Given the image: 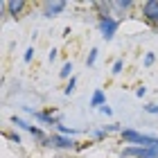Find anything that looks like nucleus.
Here are the masks:
<instances>
[{"label":"nucleus","instance_id":"1","mask_svg":"<svg viewBox=\"0 0 158 158\" xmlns=\"http://www.w3.org/2000/svg\"><path fill=\"white\" fill-rule=\"evenodd\" d=\"M122 140L124 142H133V145H138V147H156L158 149V138L138 133V131H133V129H124V131H122Z\"/></svg>","mask_w":158,"mask_h":158},{"label":"nucleus","instance_id":"2","mask_svg":"<svg viewBox=\"0 0 158 158\" xmlns=\"http://www.w3.org/2000/svg\"><path fill=\"white\" fill-rule=\"evenodd\" d=\"M118 27H120V20H115V18H111V16L99 18V32H102L104 41H111L113 36H115Z\"/></svg>","mask_w":158,"mask_h":158},{"label":"nucleus","instance_id":"3","mask_svg":"<svg viewBox=\"0 0 158 158\" xmlns=\"http://www.w3.org/2000/svg\"><path fill=\"white\" fill-rule=\"evenodd\" d=\"M122 156H133V158H158V149L156 147H127Z\"/></svg>","mask_w":158,"mask_h":158},{"label":"nucleus","instance_id":"4","mask_svg":"<svg viewBox=\"0 0 158 158\" xmlns=\"http://www.w3.org/2000/svg\"><path fill=\"white\" fill-rule=\"evenodd\" d=\"M142 16H145V20L152 27L158 25V0H147L142 5Z\"/></svg>","mask_w":158,"mask_h":158},{"label":"nucleus","instance_id":"5","mask_svg":"<svg viewBox=\"0 0 158 158\" xmlns=\"http://www.w3.org/2000/svg\"><path fill=\"white\" fill-rule=\"evenodd\" d=\"M63 9H66V2L63 0H48V2H43V16L45 18H52V16H56V14H61Z\"/></svg>","mask_w":158,"mask_h":158},{"label":"nucleus","instance_id":"6","mask_svg":"<svg viewBox=\"0 0 158 158\" xmlns=\"http://www.w3.org/2000/svg\"><path fill=\"white\" fill-rule=\"evenodd\" d=\"M48 145L50 147H56V149H75V140L66 138V135H50L48 138Z\"/></svg>","mask_w":158,"mask_h":158},{"label":"nucleus","instance_id":"7","mask_svg":"<svg viewBox=\"0 0 158 158\" xmlns=\"http://www.w3.org/2000/svg\"><path fill=\"white\" fill-rule=\"evenodd\" d=\"M2 7L9 11V16L20 18V14L27 9V2H25V0H9V2H2Z\"/></svg>","mask_w":158,"mask_h":158},{"label":"nucleus","instance_id":"8","mask_svg":"<svg viewBox=\"0 0 158 158\" xmlns=\"http://www.w3.org/2000/svg\"><path fill=\"white\" fill-rule=\"evenodd\" d=\"M11 122H14V124H18V127H23V129H27V131H30L32 135H36V138H41V140H45V133H43V131H41L39 127H32V124H27V122H23L20 118H16V115L11 118Z\"/></svg>","mask_w":158,"mask_h":158},{"label":"nucleus","instance_id":"9","mask_svg":"<svg viewBox=\"0 0 158 158\" xmlns=\"http://www.w3.org/2000/svg\"><path fill=\"white\" fill-rule=\"evenodd\" d=\"M104 104H106L104 93H102V90H95V93H93V99H90V106H99V109H102Z\"/></svg>","mask_w":158,"mask_h":158},{"label":"nucleus","instance_id":"10","mask_svg":"<svg viewBox=\"0 0 158 158\" xmlns=\"http://www.w3.org/2000/svg\"><path fill=\"white\" fill-rule=\"evenodd\" d=\"M70 73H73V63H63V68L59 70V77H63V79H66V77H70Z\"/></svg>","mask_w":158,"mask_h":158},{"label":"nucleus","instance_id":"11","mask_svg":"<svg viewBox=\"0 0 158 158\" xmlns=\"http://www.w3.org/2000/svg\"><path fill=\"white\" fill-rule=\"evenodd\" d=\"M111 5H113V7H118V9H122V11L129 9V7H133L131 0H120V2H111Z\"/></svg>","mask_w":158,"mask_h":158},{"label":"nucleus","instance_id":"12","mask_svg":"<svg viewBox=\"0 0 158 158\" xmlns=\"http://www.w3.org/2000/svg\"><path fill=\"white\" fill-rule=\"evenodd\" d=\"M75 84H77V79H75V77H70V81H68L66 88H63V93H66V95H70V93L75 90Z\"/></svg>","mask_w":158,"mask_h":158},{"label":"nucleus","instance_id":"13","mask_svg":"<svg viewBox=\"0 0 158 158\" xmlns=\"http://www.w3.org/2000/svg\"><path fill=\"white\" fill-rule=\"evenodd\" d=\"M95 59H97V50L93 48L90 54H88V59H86V66H93V63H95Z\"/></svg>","mask_w":158,"mask_h":158},{"label":"nucleus","instance_id":"14","mask_svg":"<svg viewBox=\"0 0 158 158\" xmlns=\"http://www.w3.org/2000/svg\"><path fill=\"white\" fill-rule=\"evenodd\" d=\"M145 111H147V113H154V115H158V104H147V106H145Z\"/></svg>","mask_w":158,"mask_h":158},{"label":"nucleus","instance_id":"15","mask_svg":"<svg viewBox=\"0 0 158 158\" xmlns=\"http://www.w3.org/2000/svg\"><path fill=\"white\" fill-rule=\"evenodd\" d=\"M5 138H9L11 142H16V145L20 142V135H18V133H5Z\"/></svg>","mask_w":158,"mask_h":158},{"label":"nucleus","instance_id":"16","mask_svg":"<svg viewBox=\"0 0 158 158\" xmlns=\"http://www.w3.org/2000/svg\"><path fill=\"white\" fill-rule=\"evenodd\" d=\"M120 73H122V61L118 59L115 63H113V75H120Z\"/></svg>","mask_w":158,"mask_h":158},{"label":"nucleus","instance_id":"17","mask_svg":"<svg viewBox=\"0 0 158 158\" xmlns=\"http://www.w3.org/2000/svg\"><path fill=\"white\" fill-rule=\"evenodd\" d=\"M32 54H34V48H27V50H25V61H27V63L32 61Z\"/></svg>","mask_w":158,"mask_h":158},{"label":"nucleus","instance_id":"18","mask_svg":"<svg viewBox=\"0 0 158 158\" xmlns=\"http://www.w3.org/2000/svg\"><path fill=\"white\" fill-rule=\"evenodd\" d=\"M154 59H156V56H154L152 52H147V56H145V66H152V63H154Z\"/></svg>","mask_w":158,"mask_h":158},{"label":"nucleus","instance_id":"19","mask_svg":"<svg viewBox=\"0 0 158 158\" xmlns=\"http://www.w3.org/2000/svg\"><path fill=\"white\" fill-rule=\"evenodd\" d=\"M59 131H61V133H66V135H73V133H75V129H68V127H61V124H59Z\"/></svg>","mask_w":158,"mask_h":158},{"label":"nucleus","instance_id":"20","mask_svg":"<svg viewBox=\"0 0 158 158\" xmlns=\"http://www.w3.org/2000/svg\"><path fill=\"white\" fill-rule=\"evenodd\" d=\"M99 111H102L104 115H111V113H113V111H111V106H106V104H104V106H102V109H99Z\"/></svg>","mask_w":158,"mask_h":158},{"label":"nucleus","instance_id":"21","mask_svg":"<svg viewBox=\"0 0 158 158\" xmlns=\"http://www.w3.org/2000/svg\"><path fill=\"white\" fill-rule=\"evenodd\" d=\"M145 93H147V88H138V90H135V95H138V97H142Z\"/></svg>","mask_w":158,"mask_h":158}]
</instances>
